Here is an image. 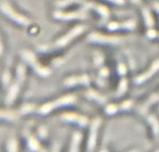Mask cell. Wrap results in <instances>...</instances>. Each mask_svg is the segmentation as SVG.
<instances>
[{"label":"cell","mask_w":159,"mask_h":152,"mask_svg":"<svg viewBox=\"0 0 159 152\" xmlns=\"http://www.w3.org/2000/svg\"><path fill=\"white\" fill-rule=\"evenodd\" d=\"M76 97L73 95H67L54 100V101L48 102L40 106L38 109V112L41 115H47L54 109L63 106L69 105L75 103Z\"/></svg>","instance_id":"6da1fadb"},{"label":"cell","mask_w":159,"mask_h":152,"mask_svg":"<svg viewBox=\"0 0 159 152\" xmlns=\"http://www.w3.org/2000/svg\"><path fill=\"white\" fill-rule=\"evenodd\" d=\"M1 10L5 16L18 24L27 26L30 23V20L27 17L17 12L8 2H2L1 3Z\"/></svg>","instance_id":"7a4b0ae2"},{"label":"cell","mask_w":159,"mask_h":152,"mask_svg":"<svg viewBox=\"0 0 159 152\" xmlns=\"http://www.w3.org/2000/svg\"><path fill=\"white\" fill-rule=\"evenodd\" d=\"M22 56L23 58L33 67L35 72L37 73H38L40 76H48L49 75H51V70H49L47 67L43 66L41 64H40L38 62V61L36 59L35 56L34 55V53L31 52V51H27V50H25L22 53Z\"/></svg>","instance_id":"3957f363"},{"label":"cell","mask_w":159,"mask_h":152,"mask_svg":"<svg viewBox=\"0 0 159 152\" xmlns=\"http://www.w3.org/2000/svg\"><path fill=\"white\" fill-rule=\"evenodd\" d=\"M85 27L83 26V25H79V26L75 27L69 32H68L65 35L62 36L61 37H60L55 42V46L57 48H63V47L66 46L71 41L74 40L75 37L80 35L81 34H82L85 31Z\"/></svg>","instance_id":"277c9868"},{"label":"cell","mask_w":159,"mask_h":152,"mask_svg":"<svg viewBox=\"0 0 159 152\" xmlns=\"http://www.w3.org/2000/svg\"><path fill=\"white\" fill-rule=\"evenodd\" d=\"M54 19L59 20H84L87 17L85 11H75V12H65L61 11H54L53 13Z\"/></svg>","instance_id":"5b68a950"},{"label":"cell","mask_w":159,"mask_h":152,"mask_svg":"<svg viewBox=\"0 0 159 152\" xmlns=\"http://www.w3.org/2000/svg\"><path fill=\"white\" fill-rule=\"evenodd\" d=\"M88 40L92 42H97V43H117L121 41V37L119 36H109L104 35V34H99V33H92L89 35Z\"/></svg>","instance_id":"8992f818"},{"label":"cell","mask_w":159,"mask_h":152,"mask_svg":"<svg viewBox=\"0 0 159 152\" xmlns=\"http://www.w3.org/2000/svg\"><path fill=\"white\" fill-rule=\"evenodd\" d=\"M159 71V59H156L152 62L150 68L144 72V73H141L138 76H137L134 79V82L136 84H141L143 83H145L148 81L150 78H152L154 75Z\"/></svg>","instance_id":"52a82bcc"},{"label":"cell","mask_w":159,"mask_h":152,"mask_svg":"<svg viewBox=\"0 0 159 152\" xmlns=\"http://www.w3.org/2000/svg\"><path fill=\"white\" fill-rule=\"evenodd\" d=\"M61 120L65 122L77 123L81 126H85L89 123V120L87 117L79 114L74 113V112H66L61 115Z\"/></svg>","instance_id":"ba28073f"},{"label":"cell","mask_w":159,"mask_h":152,"mask_svg":"<svg viewBox=\"0 0 159 152\" xmlns=\"http://www.w3.org/2000/svg\"><path fill=\"white\" fill-rule=\"evenodd\" d=\"M101 120L99 118L95 119L93 121L90 128V134L89 138L88 141V148L90 151L94 150L95 146L96 144V139H97V133L99 127L100 126Z\"/></svg>","instance_id":"9c48e42d"},{"label":"cell","mask_w":159,"mask_h":152,"mask_svg":"<svg viewBox=\"0 0 159 152\" xmlns=\"http://www.w3.org/2000/svg\"><path fill=\"white\" fill-rule=\"evenodd\" d=\"M90 83V78L88 75H82V76H71L64 81V84L67 87H73V86L79 85H89Z\"/></svg>","instance_id":"30bf717a"},{"label":"cell","mask_w":159,"mask_h":152,"mask_svg":"<svg viewBox=\"0 0 159 152\" xmlns=\"http://www.w3.org/2000/svg\"><path fill=\"white\" fill-rule=\"evenodd\" d=\"M136 27V22L134 20H127L124 23H117V22H111L107 25V29L110 31H116L120 29L133 30Z\"/></svg>","instance_id":"8fae6325"},{"label":"cell","mask_w":159,"mask_h":152,"mask_svg":"<svg viewBox=\"0 0 159 152\" xmlns=\"http://www.w3.org/2000/svg\"><path fill=\"white\" fill-rule=\"evenodd\" d=\"M19 91H20V84H14L11 86L6 98V102L7 104L10 105L15 101L19 93Z\"/></svg>","instance_id":"7c38bea8"},{"label":"cell","mask_w":159,"mask_h":152,"mask_svg":"<svg viewBox=\"0 0 159 152\" xmlns=\"http://www.w3.org/2000/svg\"><path fill=\"white\" fill-rule=\"evenodd\" d=\"M159 101V91L156 92V93H154L153 95H151L148 98L147 101L144 102V105H142L141 108V113H145L147 112L148 109L151 107L153 104L158 102Z\"/></svg>","instance_id":"4fadbf2b"},{"label":"cell","mask_w":159,"mask_h":152,"mask_svg":"<svg viewBox=\"0 0 159 152\" xmlns=\"http://www.w3.org/2000/svg\"><path fill=\"white\" fill-rule=\"evenodd\" d=\"M142 15L144 17V23L148 29H152L155 26V20L153 18L152 12L149 10L148 8H144L142 9Z\"/></svg>","instance_id":"5bb4252c"},{"label":"cell","mask_w":159,"mask_h":152,"mask_svg":"<svg viewBox=\"0 0 159 152\" xmlns=\"http://www.w3.org/2000/svg\"><path fill=\"white\" fill-rule=\"evenodd\" d=\"M81 140H82V134L80 133L75 132L73 134L69 152H79V146H80Z\"/></svg>","instance_id":"9a60e30c"},{"label":"cell","mask_w":159,"mask_h":152,"mask_svg":"<svg viewBox=\"0 0 159 152\" xmlns=\"http://www.w3.org/2000/svg\"><path fill=\"white\" fill-rule=\"evenodd\" d=\"M28 147L34 152H45L44 149L41 148L38 140L33 136H30L28 138Z\"/></svg>","instance_id":"2e32d148"},{"label":"cell","mask_w":159,"mask_h":152,"mask_svg":"<svg viewBox=\"0 0 159 152\" xmlns=\"http://www.w3.org/2000/svg\"><path fill=\"white\" fill-rule=\"evenodd\" d=\"M148 121L151 123L152 126V129H153L154 133H155V135L158 136L159 135V121L158 119L156 118V116L154 115H150L148 117Z\"/></svg>","instance_id":"e0dca14e"},{"label":"cell","mask_w":159,"mask_h":152,"mask_svg":"<svg viewBox=\"0 0 159 152\" xmlns=\"http://www.w3.org/2000/svg\"><path fill=\"white\" fill-rule=\"evenodd\" d=\"M89 4L92 6L91 7L93 8L94 9H96V10L97 11V12H99L102 17H107L109 16V14H110L109 9H107L106 6H104L103 5H99V4L95 5V4H93V3H89Z\"/></svg>","instance_id":"ac0fdd59"},{"label":"cell","mask_w":159,"mask_h":152,"mask_svg":"<svg viewBox=\"0 0 159 152\" xmlns=\"http://www.w3.org/2000/svg\"><path fill=\"white\" fill-rule=\"evenodd\" d=\"M87 96H88L89 98H91V99H93V98L94 100H96V101H99V102L100 103H102L105 101V98H104L102 95H99L98 92L95 91L93 90H91L89 91H88V93H87Z\"/></svg>","instance_id":"d6986e66"},{"label":"cell","mask_w":159,"mask_h":152,"mask_svg":"<svg viewBox=\"0 0 159 152\" xmlns=\"http://www.w3.org/2000/svg\"><path fill=\"white\" fill-rule=\"evenodd\" d=\"M17 78H18L19 81L20 83L23 82L25 79V76H26V70L25 67L23 65H19L17 67Z\"/></svg>","instance_id":"ffe728a7"},{"label":"cell","mask_w":159,"mask_h":152,"mask_svg":"<svg viewBox=\"0 0 159 152\" xmlns=\"http://www.w3.org/2000/svg\"><path fill=\"white\" fill-rule=\"evenodd\" d=\"M127 89V81L125 78H123V79L121 80L120 82L119 87H118V91H117L118 95L120 96V95H123L124 94H125Z\"/></svg>","instance_id":"44dd1931"},{"label":"cell","mask_w":159,"mask_h":152,"mask_svg":"<svg viewBox=\"0 0 159 152\" xmlns=\"http://www.w3.org/2000/svg\"><path fill=\"white\" fill-rule=\"evenodd\" d=\"M120 110V105H115V104H110L106 107L105 111L108 115H113L116 112Z\"/></svg>","instance_id":"7402d4cb"},{"label":"cell","mask_w":159,"mask_h":152,"mask_svg":"<svg viewBox=\"0 0 159 152\" xmlns=\"http://www.w3.org/2000/svg\"><path fill=\"white\" fill-rule=\"evenodd\" d=\"M7 151L8 152H17V151H18V145H17L16 140H14V139H11L8 142Z\"/></svg>","instance_id":"603a6c76"},{"label":"cell","mask_w":159,"mask_h":152,"mask_svg":"<svg viewBox=\"0 0 159 152\" xmlns=\"http://www.w3.org/2000/svg\"><path fill=\"white\" fill-rule=\"evenodd\" d=\"M120 105V110L125 111L128 110L133 105V101H125L124 102H123L121 105Z\"/></svg>","instance_id":"cb8c5ba5"},{"label":"cell","mask_w":159,"mask_h":152,"mask_svg":"<svg viewBox=\"0 0 159 152\" xmlns=\"http://www.w3.org/2000/svg\"><path fill=\"white\" fill-rule=\"evenodd\" d=\"M34 110V105H26L24 106H23V108L21 109V112L23 114L28 113V112H30Z\"/></svg>","instance_id":"d4e9b609"},{"label":"cell","mask_w":159,"mask_h":152,"mask_svg":"<svg viewBox=\"0 0 159 152\" xmlns=\"http://www.w3.org/2000/svg\"><path fill=\"white\" fill-rule=\"evenodd\" d=\"M157 35H158V33H157V31L155 30L152 29H152H148V31L147 32V36L149 38L153 39L155 37H156Z\"/></svg>","instance_id":"484cf974"},{"label":"cell","mask_w":159,"mask_h":152,"mask_svg":"<svg viewBox=\"0 0 159 152\" xmlns=\"http://www.w3.org/2000/svg\"><path fill=\"white\" fill-rule=\"evenodd\" d=\"M118 72H119V73L120 75L125 74L126 72H127V68H126V66L124 64H120L119 66V67H118Z\"/></svg>","instance_id":"4316f807"},{"label":"cell","mask_w":159,"mask_h":152,"mask_svg":"<svg viewBox=\"0 0 159 152\" xmlns=\"http://www.w3.org/2000/svg\"><path fill=\"white\" fill-rule=\"evenodd\" d=\"M107 1L114 3V4L120 5V6H122L125 3V0H107Z\"/></svg>","instance_id":"83f0119b"},{"label":"cell","mask_w":159,"mask_h":152,"mask_svg":"<svg viewBox=\"0 0 159 152\" xmlns=\"http://www.w3.org/2000/svg\"><path fill=\"white\" fill-rule=\"evenodd\" d=\"M9 73H6V74L3 75L2 77V82L4 84H7L9 83Z\"/></svg>","instance_id":"f1b7e54d"},{"label":"cell","mask_w":159,"mask_h":152,"mask_svg":"<svg viewBox=\"0 0 159 152\" xmlns=\"http://www.w3.org/2000/svg\"><path fill=\"white\" fill-rule=\"evenodd\" d=\"M153 8H154V9H155V10L158 12V14L159 15V2H155L153 3Z\"/></svg>","instance_id":"f546056e"},{"label":"cell","mask_w":159,"mask_h":152,"mask_svg":"<svg viewBox=\"0 0 159 152\" xmlns=\"http://www.w3.org/2000/svg\"><path fill=\"white\" fill-rule=\"evenodd\" d=\"M108 73H109V72H108V70H107V69H103V70H101V74H102V76H107V75H108Z\"/></svg>","instance_id":"4dcf8cb0"},{"label":"cell","mask_w":159,"mask_h":152,"mask_svg":"<svg viewBox=\"0 0 159 152\" xmlns=\"http://www.w3.org/2000/svg\"><path fill=\"white\" fill-rule=\"evenodd\" d=\"M141 0H131L132 2L134 3V4H139V3H141Z\"/></svg>","instance_id":"1f68e13d"},{"label":"cell","mask_w":159,"mask_h":152,"mask_svg":"<svg viewBox=\"0 0 159 152\" xmlns=\"http://www.w3.org/2000/svg\"><path fill=\"white\" fill-rule=\"evenodd\" d=\"M130 152H136V151H130Z\"/></svg>","instance_id":"d6a6232c"},{"label":"cell","mask_w":159,"mask_h":152,"mask_svg":"<svg viewBox=\"0 0 159 152\" xmlns=\"http://www.w3.org/2000/svg\"><path fill=\"white\" fill-rule=\"evenodd\" d=\"M158 37H159V34H158Z\"/></svg>","instance_id":"836d02e7"},{"label":"cell","mask_w":159,"mask_h":152,"mask_svg":"<svg viewBox=\"0 0 159 152\" xmlns=\"http://www.w3.org/2000/svg\"><path fill=\"white\" fill-rule=\"evenodd\" d=\"M157 152H159V151H157Z\"/></svg>","instance_id":"e575fe53"}]
</instances>
